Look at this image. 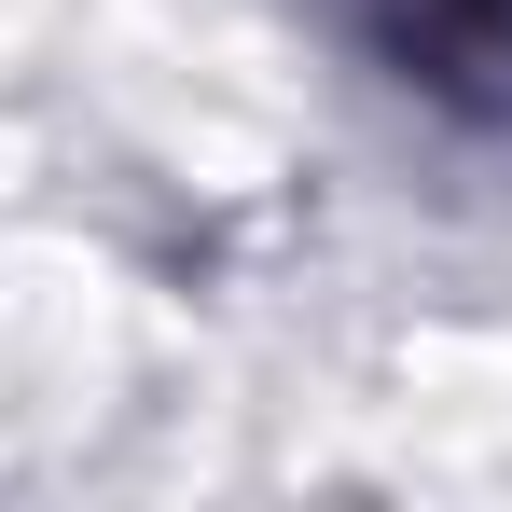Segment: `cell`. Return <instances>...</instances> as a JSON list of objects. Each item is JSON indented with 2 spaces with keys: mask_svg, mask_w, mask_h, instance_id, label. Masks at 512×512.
I'll use <instances>...</instances> for the list:
<instances>
[{
  "mask_svg": "<svg viewBox=\"0 0 512 512\" xmlns=\"http://www.w3.org/2000/svg\"><path fill=\"white\" fill-rule=\"evenodd\" d=\"M360 42L457 125H512V0H360Z\"/></svg>",
  "mask_w": 512,
  "mask_h": 512,
  "instance_id": "6da1fadb",
  "label": "cell"
}]
</instances>
